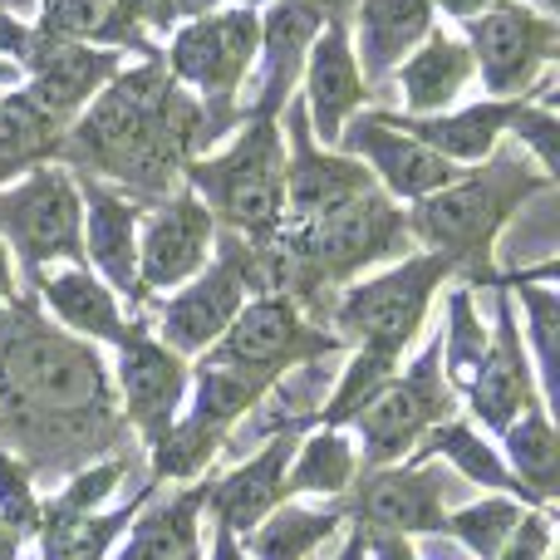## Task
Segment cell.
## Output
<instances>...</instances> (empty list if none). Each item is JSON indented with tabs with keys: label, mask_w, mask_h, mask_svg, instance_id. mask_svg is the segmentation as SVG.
Returning <instances> with one entry per match:
<instances>
[{
	"label": "cell",
	"mask_w": 560,
	"mask_h": 560,
	"mask_svg": "<svg viewBox=\"0 0 560 560\" xmlns=\"http://www.w3.org/2000/svg\"><path fill=\"white\" fill-rule=\"evenodd\" d=\"M128 443L98 345L65 335L25 290L0 305V447L39 482L128 453Z\"/></svg>",
	"instance_id": "obj_1"
},
{
	"label": "cell",
	"mask_w": 560,
	"mask_h": 560,
	"mask_svg": "<svg viewBox=\"0 0 560 560\" xmlns=\"http://www.w3.org/2000/svg\"><path fill=\"white\" fill-rule=\"evenodd\" d=\"M202 104L163 69V55L124 65L65 128L59 163L153 207L183 192V167L222 143Z\"/></svg>",
	"instance_id": "obj_2"
},
{
	"label": "cell",
	"mask_w": 560,
	"mask_h": 560,
	"mask_svg": "<svg viewBox=\"0 0 560 560\" xmlns=\"http://www.w3.org/2000/svg\"><path fill=\"white\" fill-rule=\"evenodd\" d=\"M408 252H418L408 236V212L378 187H364L359 197L310 217V222L280 226L271 246H256L266 290L290 295L315 325H325L329 305L349 280L369 276L384 261H404Z\"/></svg>",
	"instance_id": "obj_3"
},
{
	"label": "cell",
	"mask_w": 560,
	"mask_h": 560,
	"mask_svg": "<svg viewBox=\"0 0 560 560\" xmlns=\"http://www.w3.org/2000/svg\"><path fill=\"white\" fill-rule=\"evenodd\" d=\"M551 187L556 183L532 158L502 143L487 163L463 167L457 183H447L443 192L404 207L408 236H413L418 252H433L453 266V285H467L472 295L477 290H502L506 271L497 266V242H502L506 222Z\"/></svg>",
	"instance_id": "obj_4"
},
{
	"label": "cell",
	"mask_w": 560,
	"mask_h": 560,
	"mask_svg": "<svg viewBox=\"0 0 560 560\" xmlns=\"http://www.w3.org/2000/svg\"><path fill=\"white\" fill-rule=\"evenodd\" d=\"M183 187L212 212L217 232L271 246L285 226V138L280 118H242L222 148L183 167Z\"/></svg>",
	"instance_id": "obj_5"
},
{
	"label": "cell",
	"mask_w": 560,
	"mask_h": 560,
	"mask_svg": "<svg viewBox=\"0 0 560 560\" xmlns=\"http://www.w3.org/2000/svg\"><path fill=\"white\" fill-rule=\"evenodd\" d=\"M453 285V266L433 252H408L374 276L349 280L325 315V329L345 349H384L404 359L428 325L438 290Z\"/></svg>",
	"instance_id": "obj_6"
},
{
	"label": "cell",
	"mask_w": 560,
	"mask_h": 560,
	"mask_svg": "<svg viewBox=\"0 0 560 560\" xmlns=\"http://www.w3.org/2000/svg\"><path fill=\"white\" fill-rule=\"evenodd\" d=\"M256 45H261V10L222 5L167 35L163 69L212 114L222 133H232L246 118L242 89L256 69Z\"/></svg>",
	"instance_id": "obj_7"
},
{
	"label": "cell",
	"mask_w": 560,
	"mask_h": 560,
	"mask_svg": "<svg viewBox=\"0 0 560 560\" xmlns=\"http://www.w3.org/2000/svg\"><path fill=\"white\" fill-rule=\"evenodd\" d=\"M252 295H266L261 256H256V246L242 242V236L217 232L212 261L187 280V285H177L173 295L143 305V315H148V325H153V335L163 339L177 359L192 364L197 354H207V349L226 335V325L242 315V305Z\"/></svg>",
	"instance_id": "obj_8"
},
{
	"label": "cell",
	"mask_w": 560,
	"mask_h": 560,
	"mask_svg": "<svg viewBox=\"0 0 560 560\" xmlns=\"http://www.w3.org/2000/svg\"><path fill=\"white\" fill-rule=\"evenodd\" d=\"M0 242L30 280L55 266H84V202L74 167L39 163L0 187Z\"/></svg>",
	"instance_id": "obj_9"
},
{
	"label": "cell",
	"mask_w": 560,
	"mask_h": 560,
	"mask_svg": "<svg viewBox=\"0 0 560 560\" xmlns=\"http://www.w3.org/2000/svg\"><path fill=\"white\" fill-rule=\"evenodd\" d=\"M453 413H463V404H457V394L443 378V345L433 335L423 339V349H413L408 364H398V374L388 378L384 394L349 423V438L359 447V467L374 472V467L408 463L418 453V443Z\"/></svg>",
	"instance_id": "obj_10"
},
{
	"label": "cell",
	"mask_w": 560,
	"mask_h": 560,
	"mask_svg": "<svg viewBox=\"0 0 560 560\" xmlns=\"http://www.w3.org/2000/svg\"><path fill=\"white\" fill-rule=\"evenodd\" d=\"M335 354H345V345H339L325 325H315L290 295L266 290V295L246 300L242 315L226 325V335L197 359L217 364V369H242V374H256V378H266V384H280V378L295 374V369L325 364V359H335Z\"/></svg>",
	"instance_id": "obj_11"
},
{
	"label": "cell",
	"mask_w": 560,
	"mask_h": 560,
	"mask_svg": "<svg viewBox=\"0 0 560 560\" xmlns=\"http://www.w3.org/2000/svg\"><path fill=\"white\" fill-rule=\"evenodd\" d=\"M477 79L487 98H536L551 89V65L560 59L556 15L526 0H492L463 25Z\"/></svg>",
	"instance_id": "obj_12"
},
{
	"label": "cell",
	"mask_w": 560,
	"mask_h": 560,
	"mask_svg": "<svg viewBox=\"0 0 560 560\" xmlns=\"http://www.w3.org/2000/svg\"><path fill=\"white\" fill-rule=\"evenodd\" d=\"M108 378H114V398H118V413H124L128 433H133V443L148 453L153 443H163V433L177 423V413H183L192 364L177 359L173 349L153 335L148 315L138 310L128 335L114 345Z\"/></svg>",
	"instance_id": "obj_13"
},
{
	"label": "cell",
	"mask_w": 560,
	"mask_h": 560,
	"mask_svg": "<svg viewBox=\"0 0 560 560\" xmlns=\"http://www.w3.org/2000/svg\"><path fill=\"white\" fill-rule=\"evenodd\" d=\"M345 522L364 536H443V463H394L359 472V482L339 497Z\"/></svg>",
	"instance_id": "obj_14"
},
{
	"label": "cell",
	"mask_w": 560,
	"mask_h": 560,
	"mask_svg": "<svg viewBox=\"0 0 560 560\" xmlns=\"http://www.w3.org/2000/svg\"><path fill=\"white\" fill-rule=\"evenodd\" d=\"M487 295H492V325H487L492 339H487V354H482V364H477V374L467 378V388H463V408L482 433L502 438L526 408L546 404V394H541V384H536L532 354H526V339H522V315H516L506 285L487 290Z\"/></svg>",
	"instance_id": "obj_15"
},
{
	"label": "cell",
	"mask_w": 560,
	"mask_h": 560,
	"mask_svg": "<svg viewBox=\"0 0 560 560\" xmlns=\"http://www.w3.org/2000/svg\"><path fill=\"white\" fill-rule=\"evenodd\" d=\"M212 246L217 222L187 187L148 207L138 222V295H143V305L187 285L212 261Z\"/></svg>",
	"instance_id": "obj_16"
},
{
	"label": "cell",
	"mask_w": 560,
	"mask_h": 560,
	"mask_svg": "<svg viewBox=\"0 0 560 560\" xmlns=\"http://www.w3.org/2000/svg\"><path fill=\"white\" fill-rule=\"evenodd\" d=\"M124 65H128V55H118V49L79 45V39H55V35H39L35 30L25 59H20V89H25L55 124L69 128Z\"/></svg>",
	"instance_id": "obj_17"
},
{
	"label": "cell",
	"mask_w": 560,
	"mask_h": 560,
	"mask_svg": "<svg viewBox=\"0 0 560 560\" xmlns=\"http://www.w3.org/2000/svg\"><path fill=\"white\" fill-rule=\"evenodd\" d=\"M280 138H285V226L310 222V217L374 187V177H369V167L359 158L315 143L300 98H290L285 114H280Z\"/></svg>",
	"instance_id": "obj_18"
},
{
	"label": "cell",
	"mask_w": 560,
	"mask_h": 560,
	"mask_svg": "<svg viewBox=\"0 0 560 560\" xmlns=\"http://www.w3.org/2000/svg\"><path fill=\"white\" fill-rule=\"evenodd\" d=\"M335 148L359 158V163L369 167V177H374V187L384 197H394L398 207H413V202H423V197L443 192V187L457 183V173H463V167H453L447 158H438L433 148H423L418 138L388 128L384 118H374L369 108L349 118Z\"/></svg>",
	"instance_id": "obj_19"
},
{
	"label": "cell",
	"mask_w": 560,
	"mask_h": 560,
	"mask_svg": "<svg viewBox=\"0 0 560 560\" xmlns=\"http://www.w3.org/2000/svg\"><path fill=\"white\" fill-rule=\"evenodd\" d=\"M295 98L310 118L315 143H325V148L339 143L349 118L374 108V89L364 84L354 45H349V20H325V30L315 35V45L305 55V69H300Z\"/></svg>",
	"instance_id": "obj_20"
},
{
	"label": "cell",
	"mask_w": 560,
	"mask_h": 560,
	"mask_svg": "<svg viewBox=\"0 0 560 560\" xmlns=\"http://www.w3.org/2000/svg\"><path fill=\"white\" fill-rule=\"evenodd\" d=\"M79 202H84V266L128 310H143V295H138V222H143L148 207L84 173H79Z\"/></svg>",
	"instance_id": "obj_21"
},
{
	"label": "cell",
	"mask_w": 560,
	"mask_h": 560,
	"mask_svg": "<svg viewBox=\"0 0 560 560\" xmlns=\"http://www.w3.org/2000/svg\"><path fill=\"white\" fill-rule=\"evenodd\" d=\"M300 433H276L256 447L252 457H242L226 472L202 477V516L217 526H226L232 536H252L266 516L285 502V467L295 453Z\"/></svg>",
	"instance_id": "obj_22"
},
{
	"label": "cell",
	"mask_w": 560,
	"mask_h": 560,
	"mask_svg": "<svg viewBox=\"0 0 560 560\" xmlns=\"http://www.w3.org/2000/svg\"><path fill=\"white\" fill-rule=\"evenodd\" d=\"M526 98H477V104H457L443 114H398V108H369L374 118H384L388 128L418 138L423 148H433L438 158H447L453 167H477L506 143V128L522 114Z\"/></svg>",
	"instance_id": "obj_23"
},
{
	"label": "cell",
	"mask_w": 560,
	"mask_h": 560,
	"mask_svg": "<svg viewBox=\"0 0 560 560\" xmlns=\"http://www.w3.org/2000/svg\"><path fill=\"white\" fill-rule=\"evenodd\" d=\"M319 30H325V15H319L310 0H271V5L261 10V45H256L261 84H256V98L246 104V118H280L285 114V104L300 89V69H305V55H310Z\"/></svg>",
	"instance_id": "obj_24"
},
{
	"label": "cell",
	"mask_w": 560,
	"mask_h": 560,
	"mask_svg": "<svg viewBox=\"0 0 560 560\" xmlns=\"http://www.w3.org/2000/svg\"><path fill=\"white\" fill-rule=\"evenodd\" d=\"M30 295L39 300V310H45L65 335L84 339V345L114 349L138 315V310H128L89 266H55V271L30 280Z\"/></svg>",
	"instance_id": "obj_25"
},
{
	"label": "cell",
	"mask_w": 560,
	"mask_h": 560,
	"mask_svg": "<svg viewBox=\"0 0 560 560\" xmlns=\"http://www.w3.org/2000/svg\"><path fill=\"white\" fill-rule=\"evenodd\" d=\"M438 25L433 0H354L349 10V45L369 89L388 84L394 69L413 55Z\"/></svg>",
	"instance_id": "obj_26"
},
{
	"label": "cell",
	"mask_w": 560,
	"mask_h": 560,
	"mask_svg": "<svg viewBox=\"0 0 560 560\" xmlns=\"http://www.w3.org/2000/svg\"><path fill=\"white\" fill-rule=\"evenodd\" d=\"M472 79H477V65H472L467 39L453 35V30H443V25H433L423 45L394 69L388 84H394L398 104H404L398 114L423 118V114H443V108H453Z\"/></svg>",
	"instance_id": "obj_27"
},
{
	"label": "cell",
	"mask_w": 560,
	"mask_h": 560,
	"mask_svg": "<svg viewBox=\"0 0 560 560\" xmlns=\"http://www.w3.org/2000/svg\"><path fill=\"white\" fill-rule=\"evenodd\" d=\"M413 457H418V463H443V467H453V472L463 477V482L482 487V492L516 497L522 506H541V502H536V497L512 477V467H506L502 447L487 443L482 428H477L467 413H453L447 423H438L433 433H428L423 443H418V453H413Z\"/></svg>",
	"instance_id": "obj_28"
},
{
	"label": "cell",
	"mask_w": 560,
	"mask_h": 560,
	"mask_svg": "<svg viewBox=\"0 0 560 560\" xmlns=\"http://www.w3.org/2000/svg\"><path fill=\"white\" fill-rule=\"evenodd\" d=\"M506 295L512 305H522L526 315V354H532L536 384H541L546 404L556 398L560 378V295H556V261H541L532 271H506Z\"/></svg>",
	"instance_id": "obj_29"
},
{
	"label": "cell",
	"mask_w": 560,
	"mask_h": 560,
	"mask_svg": "<svg viewBox=\"0 0 560 560\" xmlns=\"http://www.w3.org/2000/svg\"><path fill=\"white\" fill-rule=\"evenodd\" d=\"M359 447L345 428H305L295 438V453L285 467V502L290 497H319V502H339L349 487L359 482Z\"/></svg>",
	"instance_id": "obj_30"
},
{
	"label": "cell",
	"mask_w": 560,
	"mask_h": 560,
	"mask_svg": "<svg viewBox=\"0 0 560 560\" xmlns=\"http://www.w3.org/2000/svg\"><path fill=\"white\" fill-rule=\"evenodd\" d=\"M345 506L339 502H319V506H300V502H280L252 536H246V556L252 560H315L319 546L329 536L345 532Z\"/></svg>",
	"instance_id": "obj_31"
},
{
	"label": "cell",
	"mask_w": 560,
	"mask_h": 560,
	"mask_svg": "<svg viewBox=\"0 0 560 560\" xmlns=\"http://www.w3.org/2000/svg\"><path fill=\"white\" fill-rule=\"evenodd\" d=\"M59 143H65V124H55L25 89L15 84L0 94V187L39 163H59Z\"/></svg>",
	"instance_id": "obj_32"
},
{
	"label": "cell",
	"mask_w": 560,
	"mask_h": 560,
	"mask_svg": "<svg viewBox=\"0 0 560 560\" xmlns=\"http://www.w3.org/2000/svg\"><path fill=\"white\" fill-rule=\"evenodd\" d=\"M502 457L512 467V477L536 497L541 506H556L560 492V433L546 404L526 408L512 428L502 433Z\"/></svg>",
	"instance_id": "obj_33"
},
{
	"label": "cell",
	"mask_w": 560,
	"mask_h": 560,
	"mask_svg": "<svg viewBox=\"0 0 560 560\" xmlns=\"http://www.w3.org/2000/svg\"><path fill=\"white\" fill-rule=\"evenodd\" d=\"M398 364H404V359L384 354V349H349L345 369L335 374L329 394L319 398L315 428H345L349 433V423H354V418L388 388V378L398 374Z\"/></svg>",
	"instance_id": "obj_34"
},
{
	"label": "cell",
	"mask_w": 560,
	"mask_h": 560,
	"mask_svg": "<svg viewBox=\"0 0 560 560\" xmlns=\"http://www.w3.org/2000/svg\"><path fill=\"white\" fill-rule=\"evenodd\" d=\"M487 339H492V329L477 315V295L467 285H447V325L438 329V345H443V378L457 394V404H463L467 378L482 364Z\"/></svg>",
	"instance_id": "obj_35"
},
{
	"label": "cell",
	"mask_w": 560,
	"mask_h": 560,
	"mask_svg": "<svg viewBox=\"0 0 560 560\" xmlns=\"http://www.w3.org/2000/svg\"><path fill=\"white\" fill-rule=\"evenodd\" d=\"M526 506L516 497H497L482 492L477 502H463L443 516V536H453L472 560H497V551L506 546V536L516 532Z\"/></svg>",
	"instance_id": "obj_36"
},
{
	"label": "cell",
	"mask_w": 560,
	"mask_h": 560,
	"mask_svg": "<svg viewBox=\"0 0 560 560\" xmlns=\"http://www.w3.org/2000/svg\"><path fill=\"white\" fill-rule=\"evenodd\" d=\"M128 482V453H108L98 463L69 472L49 497H39V516H89L114 506L118 487Z\"/></svg>",
	"instance_id": "obj_37"
},
{
	"label": "cell",
	"mask_w": 560,
	"mask_h": 560,
	"mask_svg": "<svg viewBox=\"0 0 560 560\" xmlns=\"http://www.w3.org/2000/svg\"><path fill=\"white\" fill-rule=\"evenodd\" d=\"M506 143H512L522 158H532L551 183H560V118H556V94L551 89L536 94V98H526L522 114H516L512 128H506Z\"/></svg>",
	"instance_id": "obj_38"
},
{
	"label": "cell",
	"mask_w": 560,
	"mask_h": 560,
	"mask_svg": "<svg viewBox=\"0 0 560 560\" xmlns=\"http://www.w3.org/2000/svg\"><path fill=\"white\" fill-rule=\"evenodd\" d=\"M0 526L20 541H35L39 532V492H35V472L20 457H10L0 447Z\"/></svg>",
	"instance_id": "obj_39"
},
{
	"label": "cell",
	"mask_w": 560,
	"mask_h": 560,
	"mask_svg": "<svg viewBox=\"0 0 560 560\" xmlns=\"http://www.w3.org/2000/svg\"><path fill=\"white\" fill-rule=\"evenodd\" d=\"M497 560H556V506H526Z\"/></svg>",
	"instance_id": "obj_40"
},
{
	"label": "cell",
	"mask_w": 560,
	"mask_h": 560,
	"mask_svg": "<svg viewBox=\"0 0 560 560\" xmlns=\"http://www.w3.org/2000/svg\"><path fill=\"white\" fill-rule=\"evenodd\" d=\"M114 10L128 20V25H138L148 39L153 35H173V20H167V0H114Z\"/></svg>",
	"instance_id": "obj_41"
},
{
	"label": "cell",
	"mask_w": 560,
	"mask_h": 560,
	"mask_svg": "<svg viewBox=\"0 0 560 560\" xmlns=\"http://www.w3.org/2000/svg\"><path fill=\"white\" fill-rule=\"evenodd\" d=\"M202 560H252L246 556V546H242V536H232L226 526H217V522H207L202 526Z\"/></svg>",
	"instance_id": "obj_42"
},
{
	"label": "cell",
	"mask_w": 560,
	"mask_h": 560,
	"mask_svg": "<svg viewBox=\"0 0 560 560\" xmlns=\"http://www.w3.org/2000/svg\"><path fill=\"white\" fill-rule=\"evenodd\" d=\"M364 560H423V556H418L413 536H364Z\"/></svg>",
	"instance_id": "obj_43"
},
{
	"label": "cell",
	"mask_w": 560,
	"mask_h": 560,
	"mask_svg": "<svg viewBox=\"0 0 560 560\" xmlns=\"http://www.w3.org/2000/svg\"><path fill=\"white\" fill-rule=\"evenodd\" d=\"M226 0H167V20H173V30L177 25H187V20H202V15H212V10H222Z\"/></svg>",
	"instance_id": "obj_44"
},
{
	"label": "cell",
	"mask_w": 560,
	"mask_h": 560,
	"mask_svg": "<svg viewBox=\"0 0 560 560\" xmlns=\"http://www.w3.org/2000/svg\"><path fill=\"white\" fill-rule=\"evenodd\" d=\"M487 5H492V0H433V10H443V15L457 20V25H467L472 15H482Z\"/></svg>",
	"instance_id": "obj_45"
},
{
	"label": "cell",
	"mask_w": 560,
	"mask_h": 560,
	"mask_svg": "<svg viewBox=\"0 0 560 560\" xmlns=\"http://www.w3.org/2000/svg\"><path fill=\"white\" fill-rule=\"evenodd\" d=\"M15 295H20V271H15V261H10L5 242H0V305H10Z\"/></svg>",
	"instance_id": "obj_46"
},
{
	"label": "cell",
	"mask_w": 560,
	"mask_h": 560,
	"mask_svg": "<svg viewBox=\"0 0 560 560\" xmlns=\"http://www.w3.org/2000/svg\"><path fill=\"white\" fill-rule=\"evenodd\" d=\"M335 560H364V536L349 526V536L339 541V551H335Z\"/></svg>",
	"instance_id": "obj_47"
},
{
	"label": "cell",
	"mask_w": 560,
	"mask_h": 560,
	"mask_svg": "<svg viewBox=\"0 0 560 560\" xmlns=\"http://www.w3.org/2000/svg\"><path fill=\"white\" fill-rule=\"evenodd\" d=\"M310 5H315L325 20H349V10H354V0H310Z\"/></svg>",
	"instance_id": "obj_48"
},
{
	"label": "cell",
	"mask_w": 560,
	"mask_h": 560,
	"mask_svg": "<svg viewBox=\"0 0 560 560\" xmlns=\"http://www.w3.org/2000/svg\"><path fill=\"white\" fill-rule=\"evenodd\" d=\"M35 5H39V0H0V10H10V15H20V20L35 15Z\"/></svg>",
	"instance_id": "obj_49"
},
{
	"label": "cell",
	"mask_w": 560,
	"mask_h": 560,
	"mask_svg": "<svg viewBox=\"0 0 560 560\" xmlns=\"http://www.w3.org/2000/svg\"><path fill=\"white\" fill-rule=\"evenodd\" d=\"M15 84H20V69L10 59H0V89H15Z\"/></svg>",
	"instance_id": "obj_50"
},
{
	"label": "cell",
	"mask_w": 560,
	"mask_h": 560,
	"mask_svg": "<svg viewBox=\"0 0 560 560\" xmlns=\"http://www.w3.org/2000/svg\"><path fill=\"white\" fill-rule=\"evenodd\" d=\"M226 5H246V10H266L271 0H226Z\"/></svg>",
	"instance_id": "obj_51"
},
{
	"label": "cell",
	"mask_w": 560,
	"mask_h": 560,
	"mask_svg": "<svg viewBox=\"0 0 560 560\" xmlns=\"http://www.w3.org/2000/svg\"><path fill=\"white\" fill-rule=\"evenodd\" d=\"M183 560H202V546H197V551H187V556H183Z\"/></svg>",
	"instance_id": "obj_52"
},
{
	"label": "cell",
	"mask_w": 560,
	"mask_h": 560,
	"mask_svg": "<svg viewBox=\"0 0 560 560\" xmlns=\"http://www.w3.org/2000/svg\"><path fill=\"white\" fill-rule=\"evenodd\" d=\"M0 94H5V89H0Z\"/></svg>",
	"instance_id": "obj_53"
}]
</instances>
